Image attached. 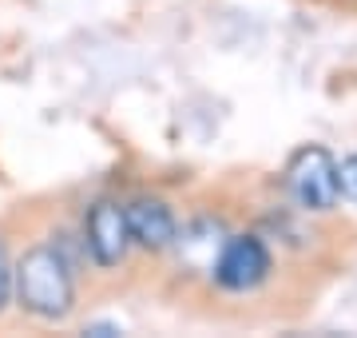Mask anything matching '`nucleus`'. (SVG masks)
I'll list each match as a JSON object with an SVG mask.
<instances>
[{
    "instance_id": "2",
    "label": "nucleus",
    "mask_w": 357,
    "mask_h": 338,
    "mask_svg": "<svg viewBox=\"0 0 357 338\" xmlns=\"http://www.w3.org/2000/svg\"><path fill=\"white\" fill-rule=\"evenodd\" d=\"M286 191L302 211L310 215H326L337 207L342 187H337V159L330 147L321 143H302L290 159H286Z\"/></svg>"
},
{
    "instance_id": "9",
    "label": "nucleus",
    "mask_w": 357,
    "mask_h": 338,
    "mask_svg": "<svg viewBox=\"0 0 357 338\" xmlns=\"http://www.w3.org/2000/svg\"><path fill=\"white\" fill-rule=\"evenodd\" d=\"M84 335H100V338H107V335H119V326H115V323H88V326H84Z\"/></svg>"
},
{
    "instance_id": "7",
    "label": "nucleus",
    "mask_w": 357,
    "mask_h": 338,
    "mask_svg": "<svg viewBox=\"0 0 357 338\" xmlns=\"http://www.w3.org/2000/svg\"><path fill=\"white\" fill-rule=\"evenodd\" d=\"M13 279H16V263L8 255V247H4V239H0V314L13 302Z\"/></svg>"
},
{
    "instance_id": "3",
    "label": "nucleus",
    "mask_w": 357,
    "mask_h": 338,
    "mask_svg": "<svg viewBox=\"0 0 357 338\" xmlns=\"http://www.w3.org/2000/svg\"><path fill=\"white\" fill-rule=\"evenodd\" d=\"M215 283L230 295H250L270 279L274 271V259H270V247L258 239V235H227V243L218 247L215 263Z\"/></svg>"
},
{
    "instance_id": "4",
    "label": "nucleus",
    "mask_w": 357,
    "mask_h": 338,
    "mask_svg": "<svg viewBox=\"0 0 357 338\" xmlns=\"http://www.w3.org/2000/svg\"><path fill=\"white\" fill-rule=\"evenodd\" d=\"M131 231H128V215L123 203L115 199H96L84 211V255L103 271H115L119 263L131 255Z\"/></svg>"
},
{
    "instance_id": "5",
    "label": "nucleus",
    "mask_w": 357,
    "mask_h": 338,
    "mask_svg": "<svg viewBox=\"0 0 357 338\" xmlns=\"http://www.w3.org/2000/svg\"><path fill=\"white\" fill-rule=\"evenodd\" d=\"M123 215H128V231H131V243L151 255H163V251L175 247L178 239V219L171 203L155 196H135L131 203H123Z\"/></svg>"
},
{
    "instance_id": "8",
    "label": "nucleus",
    "mask_w": 357,
    "mask_h": 338,
    "mask_svg": "<svg viewBox=\"0 0 357 338\" xmlns=\"http://www.w3.org/2000/svg\"><path fill=\"white\" fill-rule=\"evenodd\" d=\"M337 187H342V199L357 203V152L337 163Z\"/></svg>"
},
{
    "instance_id": "6",
    "label": "nucleus",
    "mask_w": 357,
    "mask_h": 338,
    "mask_svg": "<svg viewBox=\"0 0 357 338\" xmlns=\"http://www.w3.org/2000/svg\"><path fill=\"white\" fill-rule=\"evenodd\" d=\"M222 243H227V235L215 219H195L191 227H178V239L171 251H178L191 267H211Z\"/></svg>"
},
{
    "instance_id": "1",
    "label": "nucleus",
    "mask_w": 357,
    "mask_h": 338,
    "mask_svg": "<svg viewBox=\"0 0 357 338\" xmlns=\"http://www.w3.org/2000/svg\"><path fill=\"white\" fill-rule=\"evenodd\" d=\"M13 302H20L40 323H64L76 307V271L72 263L52 247L36 243L16 259Z\"/></svg>"
}]
</instances>
